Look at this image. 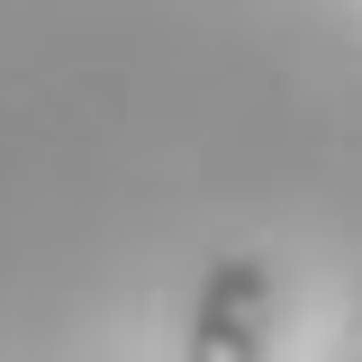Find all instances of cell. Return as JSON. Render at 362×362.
I'll return each mask as SVG.
<instances>
[{
    "instance_id": "6da1fadb",
    "label": "cell",
    "mask_w": 362,
    "mask_h": 362,
    "mask_svg": "<svg viewBox=\"0 0 362 362\" xmlns=\"http://www.w3.org/2000/svg\"><path fill=\"white\" fill-rule=\"evenodd\" d=\"M263 344H272V272L254 254H218L199 281L181 362H263Z\"/></svg>"
}]
</instances>
